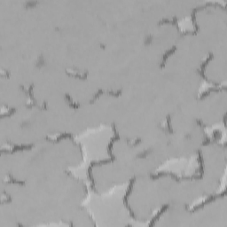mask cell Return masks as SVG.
Wrapping results in <instances>:
<instances>
[{
	"label": "cell",
	"mask_w": 227,
	"mask_h": 227,
	"mask_svg": "<svg viewBox=\"0 0 227 227\" xmlns=\"http://www.w3.org/2000/svg\"><path fill=\"white\" fill-rule=\"evenodd\" d=\"M152 149H145L142 152H140L139 154H137V158H146L147 155L152 152Z\"/></svg>",
	"instance_id": "obj_14"
},
{
	"label": "cell",
	"mask_w": 227,
	"mask_h": 227,
	"mask_svg": "<svg viewBox=\"0 0 227 227\" xmlns=\"http://www.w3.org/2000/svg\"><path fill=\"white\" fill-rule=\"evenodd\" d=\"M45 63H46V62H45V60H44V56H43V55H40V56L37 58V61H36V67H37V68H41V67L45 66Z\"/></svg>",
	"instance_id": "obj_13"
},
{
	"label": "cell",
	"mask_w": 227,
	"mask_h": 227,
	"mask_svg": "<svg viewBox=\"0 0 227 227\" xmlns=\"http://www.w3.org/2000/svg\"><path fill=\"white\" fill-rule=\"evenodd\" d=\"M16 112V108L15 107H4L2 108L1 111V117H4L5 115H11Z\"/></svg>",
	"instance_id": "obj_11"
},
{
	"label": "cell",
	"mask_w": 227,
	"mask_h": 227,
	"mask_svg": "<svg viewBox=\"0 0 227 227\" xmlns=\"http://www.w3.org/2000/svg\"><path fill=\"white\" fill-rule=\"evenodd\" d=\"M1 76H5V77H9L10 73H9L8 71H6V70H3V69H2V71H1Z\"/></svg>",
	"instance_id": "obj_18"
},
{
	"label": "cell",
	"mask_w": 227,
	"mask_h": 227,
	"mask_svg": "<svg viewBox=\"0 0 227 227\" xmlns=\"http://www.w3.org/2000/svg\"><path fill=\"white\" fill-rule=\"evenodd\" d=\"M5 182L6 183H11V184H19V185H25V181L22 180H18L15 177H14L11 174H7L5 178Z\"/></svg>",
	"instance_id": "obj_9"
},
{
	"label": "cell",
	"mask_w": 227,
	"mask_h": 227,
	"mask_svg": "<svg viewBox=\"0 0 227 227\" xmlns=\"http://www.w3.org/2000/svg\"><path fill=\"white\" fill-rule=\"evenodd\" d=\"M160 127L161 129L165 132V133H174V130L172 128V125H171V117H170V115H168L166 116V126H162L161 124H159L158 125Z\"/></svg>",
	"instance_id": "obj_4"
},
{
	"label": "cell",
	"mask_w": 227,
	"mask_h": 227,
	"mask_svg": "<svg viewBox=\"0 0 227 227\" xmlns=\"http://www.w3.org/2000/svg\"><path fill=\"white\" fill-rule=\"evenodd\" d=\"M72 138V135L69 133H62L60 134V135H59V136L56 137V138H52V137L46 136V137H45V139L50 140V141L57 142V141H59V140H60V139H62V138Z\"/></svg>",
	"instance_id": "obj_10"
},
{
	"label": "cell",
	"mask_w": 227,
	"mask_h": 227,
	"mask_svg": "<svg viewBox=\"0 0 227 227\" xmlns=\"http://www.w3.org/2000/svg\"><path fill=\"white\" fill-rule=\"evenodd\" d=\"M65 73L67 74V76H73V77H76V78H80V79H86L87 77V75H88V72L86 71L85 73H83L81 74L80 72L78 70H68V69H66L65 70Z\"/></svg>",
	"instance_id": "obj_5"
},
{
	"label": "cell",
	"mask_w": 227,
	"mask_h": 227,
	"mask_svg": "<svg viewBox=\"0 0 227 227\" xmlns=\"http://www.w3.org/2000/svg\"><path fill=\"white\" fill-rule=\"evenodd\" d=\"M154 40V37L152 35H147V37H145V40H144V44L146 45H148V44H151L152 42Z\"/></svg>",
	"instance_id": "obj_17"
},
{
	"label": "cell",
	"mask_w": 227,
	"mask_h": 227,
	"mask_svg": "<svg viewBox=\"0 0 227 227\" xmlns=\"http://www.w3.org/2000/svg\"><path fill=\"white\" fill-rule=\"evenodd\" d=\"M211 59H213V54H209V57L202 62V64L200 65V69H198V72H199V74H200V76H201V77L204 79V80H206L208 83H213V84H215V85H219L218 83H214V82H212V81H210V80H209L208 78H207V76H205V67H206V66H207V64L209 63V60H211Z\"/></svg>",
	"instance_id": "obj_2"
},
{
	"label": "cell",
	"mask_w": 227,
	"mask_h": 227,
	"mask_svg": "<svg viewBox=\"0 0 227 227\" xmlns=\"http://www.w3.org/2000/svg\"><path fill=\"white\" fill-rule=\"evenodd\" d=\"M141 142H142V139H141V138H137V139H135V140L131 141V142L129 139H127V144H128L129 146H131V147H135V146L140 144Z\"/></svg>",
	"instance_id": "obj_16"
},
{
	"label": "cell",
	"mask_w": 227,
	"mask_h": 227,
	"mask_svg": "<svg viewBox=\"0 0 227 227\" xmlns=\"http://www.w3.org/2000/svg\"><path fill=\"white\" fill-rule=\"evenodd\" d=\"M225 194V191H224L222 193H220V194H216V195H211L210 197H209V198H207L206 200H204L203 202H201L200 204L199 205H197V206H195L193 209H191V212H194V211H196L197 209H199L200 208H202V207H204L205 205H207V204H209V203H210V202H212L213 200H215L216 198H218V197H221V196H224Z\"/></svg>",
	"instance_id": "obj_3"
},
{
	"label": "cell",
	"mask_w": 227,
	"mask_h": 227,
	"mask_svg": "<svg viewBox=\"0 0 227 227\" xmlns=\"http://www.w3.org/2000/svg\"><path fill=\"white\" fill-rule=\"evenodd\" d=\"M176 50H177V46H173L172 48H170V50H168L165 54L162 55V57H161V63H160V67H161V68L164 67V65H165V62H166L167 59H168V58H169L171 54H173Z\"/></svg>",
	"instance_id": "obj_8"
},
{
	"label": "cell",
	"mask_w": 227,
	"mask_h": 227,
	"mask_svg": "<svg viewBox=\"0 0 227 227\" xmlns=\"http://www.w3.org/2000/svg\"><path fill=\"white\" fill-rule=\"evenodd\" d=\"M102 93H108L110 94V95H112V96H115V97H118V96H120L121 94H122V90H119L118 92H113V91H104V90H101V89H99L95 95L93 96V98L92 99V100H91V103H92L94 100H96L97 99V98L99 97V96H100Z\"/></svg>",
	"instance_id": "obj_6"
},
{
	"label": "cell",
	"mask_w": 227,
	"mask_h": 227,
	"mask_svg": "<svg viewBox=\"0 0 227 227\" xmlns=\"http://www.w3.org/2000/svg\"><path fill=\"white\" fill-rule=\"evenodd\" d=\"M65 98H66L67 103H68V105L70 106V107L75 108V109H77V108H79V107H80V104H79V103H76V102H74V101H73V99H72V98H71V97H70V96H69L67 93L65 94Z\"/></svg>",
	"instance_id": "obj_12"
},
{
	"label": "cell",
	"mask_w": 227,
	"mask_h": 227,
	"mask_svg": "<svg viewBox=\"0 0 227 227\" xmlns=\"http://www.w3.org/2000/svg\"><path fill=\"white\" fill-rule=\"evenodd\" d=\"M135 180H136V177H132V178L130 180V184H129V186H128V189H127L126 193H125V195H124V197H123V204H124L125 208L128 209V211L130 212L131 216L133 219L136 220V219H137V217H136L135 214H134L133 211L131 210V207H130V205H129V203H128V197H129V195L131 193V190H132V187H133Z\"/></svg>",
	"instance_id": "obj_1"
},
{
	"label": "cell",
	"mask_w": 227,
	"mask_h": 227,
	"mask_svg": "<svg viewBox=\"0 0 227 227\" xmlns=\"http://www.w3.org/2000/svg\"><path fill=\"white\" fill-rule=\"evenodd\" d=\"M191 137H192V136H191V135H190V134H187L186 136V138H191Z\"/></svg>",
	"instance_id": "obj_21"
},
{
	"label": "cell",
	"mask_w": 227,
	"mask_h": 227,
	"mask_svg": "<svg viewBox=\"0 0 227 227\" xmlns=\"http://www.w3.org/2000/svg\"><path fill=\"white\" fill-rule=\"evenodd\" d=\"M168 208H169V205H168V204L163 205V206L161 207V209L159 210V212H158V213L156 214V215H155L153 218H152V220H151V222L148 224V225H149V226H153V225H154V223H155V222L159 219V217L161 216V214L163 213V212H164V211H165Z\"/></svg>",
	"instance_id": "obj_7"
},
{
	"label": "cell",
	"mask_w": 227,
	"mask_h": 227,
	"mask_svg": "<svg viewBox=\"0 0 227 227\" xmlns=\"http://www.w3.org/2000/svg\"><path fill=\"white\" fill-rule=\"evenodd\" d=\"M38 2L37 1H33V2H31V1H28V2H25V5H28V6H30V5H37Z\"/></svg>",
	"instance_id": "obj_19"
},
{
	"label": "cell",
	"mask_w": 227,
	"mask_h": 227,
	"mask_svg": "<svg viewBox=\"0 0 227 227\" xmlns=\"http://www.w3.org/2000/svg\"><path fill=\"white\" fill-rule=\"evenodd\" d=\"M11 200H12V198H11L8 194H6L5 192H3V193H2V199H1V203L4 204V203H5V202H10Z\"/></svg>",
	"instance_id": "obj_15"
},
{
	"label": "cell",
	"mask_w": 227,
	"mask_h": 227,
	"mask_svg": "<svg viewBox=\"0 0 227 227\" xmlns=\"http://www.w3.org/2000/svg\"><path fill=\"white\" fill-rule=\"evenodd\" d=\"M196 122H197V124H198L199 126H200V127H206V126H207L201 120H196Z\"/></svg>",
	"instance_id": "obj_20"
}]
</instances>
